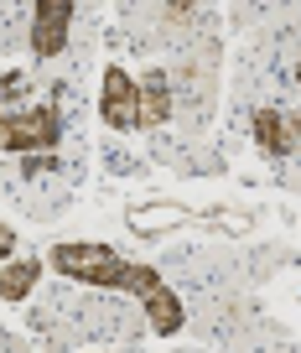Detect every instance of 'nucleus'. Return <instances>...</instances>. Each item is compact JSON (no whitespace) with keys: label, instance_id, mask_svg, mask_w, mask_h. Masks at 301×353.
Wrapping results in <instances>:
<instances>
[{"label":"nucleus","instance_id":"nucleus-11","mask_svg":"<svg viewBox=\"0 0 301 353\" xmlns=\"http://www.w3.org/2000/svg\"><path fill=\"white\" fill-rule=\"evenodd\" d=\"M6 254H16V229H6V223H0V260H6Z\"/></svg>","mask_w":301,"mask_h":353},{"label":"nucleus","instance_id":"nucleus-8","mask_svg":"<svg viewBox=\"0 0 301 353\" xmlns=\"http://www.w3.org/2000/svg\"><path fill=\"white\" fill-rule=\"evenodd\" d=\"M192 213L177 208V203H145V208H130V229L135 234H161L172 229V223H187Z\"/></svg>","mask_w":301,"mask_h":353},{"label":"nucleus","instance_id":"nucleus-10","mask_svg":"<svg viewBox=\"0 0 301 353\" xmlns=\"http://www.w3.org/2000/svg\"><path fill=\"white\" fill-rule=\"evenodd\" d=\"M26 78L21 73H6V78H0V120H6V114H21L26 110Z\"/></svg>","mask_w":301,"mask_h":353},{"label":"nucleus","instance_id":"nucleus-6","mask_svg":"<svg viewBox=\"0 0 301 353\" xmlns=\"http://www.w3.org/2000/svg\"><path fill=\"white\" fill-rule=\"evenodd\" d=\"M172 114V88L161 73H151L145 83H135V130H151Z\"/></svg>","mask_w":301,"mask_h":353},{"label":"nucleus","instance_id":"nucleus-1","mask_svg":"<svg viewBox=\"0 0 301 353\" xmlns=\"http://www.w3.org/2000/svg\"><path fill=\"white\" fill-rule=\"evenodd\" d=\"M47 265H52L57 276H68V281L104 286V291H135V281H141V265L120 260L110 244H89V239H79V244H52Z\"/></svg>","mask_w":301,"mask_h":353},{"label":"nucleus","instance_id":"nucleus-2","mask_svg":"<svg viewBox=\"0 0 301 353\" xmlns=\"http://www.w3.org/2000/svg\"><path fill=\"white\" fill-rule=\"evenodd\" d=\"M57 141H63L57 104H26L21 114L0 120V151H57Z\"/></svg>","mask_w":301,"mask_h":353},{"label":"nucleus","instance_id":"nucleus-3","mask_svg":"<svg viewBox=\"0 0 301 353\" xmlns=\"http://www.w3.org/2000/svg\"><path fill=\"white\" fill-rule=\"evenodd\" d=\"M130 296H141L145 322H151V332H156V338H172V332H182V296L156 276V270H151V265H141V281H135Z\"/></svg>","mask_w":301,"mask_h":353},{"label":"nucleus","instance_id":"nucleus-7","mask_svg":"<svg viewBox=\"0 0 301 353\" xmlns=\"http://www.w3.org/2000/svg\"><path fill=\"white\" fill-rule=\"evenodd\" d=\"M255 141H260L265 156H291V151H296V125H291L280 110L265 104V110L255 114Z\"/></svg>","mask_w":301,"mask_h":353},{"label":"nucleus","instance_id":"nucleus-4","mask_svg":"<svg viewBox=\"0 0 301 353\" xmlns=\"http://www.w3.org/2000/svg\"><path fill=\"white\" fill-rule=\"evenodd\" d=\"M68 21H73V6H68V0H37V11H32V52L42 57V63L63 52Z\"/></svg>","mask_w":301,"mask_h":353},{"label":"nucleus","instance_id":"nucleus-5","mask_svg":"<svg viewBox=\"0 0 301 353\" xmlns=\"http://www.w3.org/2000/svg\"><path fill=\"white\" fill-rule=\"evenodd\" d=\"M99 114L114 130H135V78L120 63L104 68V94H99Z\"/></svg>","mask_w":301,"mask_h":353},{"label":"nucleus","instance_id":"nucleus-9","mask_svg":"<svg viewBox=\"0 0 301 353\" xmlns=\"http://www.w3.org/2000/svg\"><path fill=\"white\" fill-rule=\"evenodd\" d=\"M37 281H42V265H37V260H6V265H0V296H6V301L32 296Z\"/></svg>","mask_w":301,"mask_h":353}]
</instances>
